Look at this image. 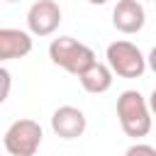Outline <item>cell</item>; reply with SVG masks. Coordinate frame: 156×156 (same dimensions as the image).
Returning <instances> with one entry per match:
<instances>
[{"label": "cell", "instance_id": "obj_1", "mask_svg": "<svg viewBox=\"0 0 156 156\" xmlns=\"http://www.w3.org/2000/svg\"><path fill=\"white\" fill-rule=\"evenodd\" d=\"M117 119L127 136L132 139L146 136L151 132V115H149L146 98L139 90H124L117 98Z\"/></svg>", "mask_w": 156, "mask_h": 156}, {"label": "cell", "instance_id": "obj_2", "mask_svg": "<svg viewBox=\"0 0 156 156\" xmlns=\"http://www.w3.org/2000/svg\"><path fill=\"white\" fill-rule=\"evenodd\" d=\"M49 58L56 66H61L63 71L80 76L95 61V51L90 46H85L83 41L73 39V37H58L49 44Z\"/></svg>", "mask_w": 156, "mask_h": 156}, {"label": "cell", "instance_id": "obj_3", "mask_svg": "<svg viewBox=\"0 0 156 156\" xmlns=\"http://www.w3.org/2000/svg\"><path fill=\"white\" fill-rule=\"evenodd\" d=\"M105 54H107V68L112 71V76L117 73L119 78H141L146 71V56L132 41H124V39L112 41Z\"/></svg>", "mask_w": 156, "mask_h": 156}, {"label": "cell", "instance_id": "obj_4", "mask_svg": "<svg viewBox=\"0 0 156 156\" xmlns=\"http://www.w3.org/2000/svg\"><path fill=\"white\" fill-rule=\"evenodd\" d=\"M41 139H44V132L39 122L15 119L2 136V146L10 156H34L41 146Z\"/></svg>", "mask_w": 156, "mask_h": 156}, {"label": "cell", "instance_id": "obj_5", "mask_svg": "<svg viewBox=\"0 0 156 156\" xmlns=\"http://www.w3.org/2000/svg\"><path fill=\"white\" fill-rule=\"evenodd\" d=\"M61 24V7L56 0H37L27 10V27L34 37H49Z\"/></svg>", "mask_w": 156, "mask_h": 156}, {"label": "cell", "instance_id": "obj_6", "mask_svg": "<svg viewBox=\"0 0 156 156\" xmlns=\"http://www.w3.org/2000/svg\"><path fill=\"white\" fill-rule=\"evenodd\" d=\"M85 127H88V119H85L83 110H78L73 105H61L51 115V129L61 139H78L85 132Z\"/></svg>", "mask_w": 156, "mask_h": 156}, {"label": "cell", "instance_id": "obj_7", "mask_svg": "<svg viewBox=\"0 0 156 156\" xmlns=\"http://www.w3.org/2000/svg\"><path fill=\"white\" fill-rule=\"evenodd\" d=\"M146 22V10L139 0H117L112 10V24L122 34H136L141 32Z\"/></svg>", "mask_w": 156, "mask_h": 156}, {"label": "cell", "instance_id": "obj_8", "mask_svg": "<svg viewBox=\"0 0 156 156\" xmlns=\"http://www.w3.org/2000/svg\"><path fill=\"white\" fill-rule=\"evenodd\" d=\"M32 51V34L15 29V27H0V61L22 58Z\"/></svg>", "mask_w": 156, "mask_h": 156}, {"label": "cell", "instance_id": "obj_9", "mask_svg": "<svg viewBox=\"0 0 156 156\" xmlns=\"http://www.w3.org/2000/svg\"><path fill=\"white\" fill-rule=\"evenodd\" d=\"M83 90L93 93V95H100V93H107L112 88V71L107 68V63H100V61H93L80 76H78Z\"/></svg>", "mask_w": 156, "mask_h": 156}, {"label": "cell", "instance_id": "obj_10", "mask_svg": "<svg viewBox=\"0 0 156 156\" xmlns=\"http://www.w3.org/2000/svg\"><path fill=\"white\" fill-rule=\"evenodd\" d=\"M10 90H12V76H10V71H7V68H2V66H0V105L7 100Z\"/></svg>", "mask_w": 156, "mask_h": 156}, {"label": "cell", "instance_id": "obj_11", "mask_svg": "<svg viewBox=\"0 0 156 156\" xmlns=\"http://www.w3.org/2000/svg\"><path fill=\"white\" fill-rule=\"evenodd\" d=\"M124 156H156V149L151 144H132Z\"/></svg>", "mask_w": 156, "mask_h": 156}, {"label": "cell", "instance_id": "obj_12", "mask_svg": "<svg viewBox=\"0 0 156 156\" xmlns=\"http://www.w3.org/2000/svg\"><path fill=\"white\" fill-rule=\"evenodd\" d=\"M88 2H90V5H105L107 0H88Z\"/></svg>", "mask_w": 156, "mask_h": 156}, {"label": "cell", "instance_id": "obj_13", "mask_svg": "<svg viewBox=\"0 0 156 156\" xmlns=\"http://www.w3.org/2000/svg\"><path fill=\"white\" fill-rule=\"evenodd\" d=\"M5 2H17V0H5Z\"/></svg>", "mask_w": 156, "mask_h": 156}]
</instances>
